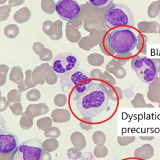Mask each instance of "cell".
<instances>
[{"label":"cell","mask_w":160,"mask_h":160,"mask_svg":"<svg viewBox=\"0 0 160 160\" xmlns=\"http://www.w3.org/2000/svg\"><path fill=\"white\" fill-rule=\"evenodd\" d=\"M109 99L107 87L102 83L94 81L76 100V106L82 116L91 118L101 112L106 108Z\"/></svg>","instance_id":"cell-1"},{"label":"cell","mask_w":160,"mask_h":160,"mask_svg":"<svg viewBox=\"0 0 160 160\" xmlns=\"http://www.w3.org/2000/svg\"><path fill=\"white\" fill-rule=\"evenodd\" d=\"M107 41L113 51L117 54H124L135 49L138 43V39L137 33L133 29L122 26L109 32Z\"/></svg>","instance_id":"cell-2"},{"label":"cell","mask_w":160,"mask_h":160,"mask_svg":"<svg viewBox=\"0 0 160 160\" xmlns=\"http://www.w3.org/2000/svg\"><path fill=\"white\" fill-rule=\"evenodd\" d=\"M94 81L89 73L78 69L61 79V87L64 94L69 95L71 100L76 101L83 94Z\"/></svg>","instance_id":"cell-3"},{"label":"cell","mask_w":160,"mask_h":160,"mask_svg":"<svg viewBox=\"0 0 160 160\" xmlns=\"http://www.w3.org/2000/svg\"><path fill=\"white\" fill-rule=\"evenodd\" d=\"M104 24L109 29L134 24L133 15L130 9L122 4H116L109 8L104 14Z\"/></svg>","instance_id":"cell-4"},{"label":"cell","mask_w":160,"mask_h":160,"mask_svg":"<svg viewBox=\"0 0 160 160\" xmlns=\"http://www.w3.org/2000/svg\"><path fill=\"white\" fill-rule=\"evenodd\" d=\"M51 68L56 76L61 79L79 69V60L72 52H61L52 59Z\"/></svg>","instance_id":"cell-5"},{"label":"cell","mask_w":160,"mask_h":160,"mask_svg":"<svg viewBox=\"0 0 160 160\" xmlns=\"http://www.w3.org/2000/svg\"><path fill=\"white\" fill-rule=\"evenodd\" d=\"M131 66L138 77L146 84L152 83L157 78L158 69L154 62L145 56H136L131 59Z\"/></svg>","instance_id":"cell-6"},{"label":"cell","mask_w":160,"mask_h":160,"mask_svg":"<svg viewBox=\"0 0 160 160\" xmlns=\"http://www.w3.org/2000/svg\"><path fill=\"white\" fill-rule=\"evenodd\" d=\"M43 149L42 142L38 139L27 140L18 146L12 160H40Z\"/></svg>","instance_id":"cell-7"},{"label":"cell","mask_w":160,"mask_h":160,"mask_svg":"<svg viewBox=\"0 0 160 160\" xmlns=\"http://www.w3.org/2000/svg\"><path fill=\"white\" fill-rule=\"evenodd\" d=\"M55 11L62 20L70 22L78 17L81 6L76 0H58Z\"/></svg>","instance_id":"cell-8"},{"label":"cell","mask_w":160,"mask_h":160,"mask_svg":"<svg viewBox=\"0 0 160 160\" xmlns=\"http://www.w3.org/2000/svg\"><path fill=\"white\" fill-rule=\"evenodd\" d=\"M18 138L14 133L4 131L0 133V154H7L15 150L18 146Z\"/></svg>","instance_id":"cell-9"},{"label":"cell","mask_w":160,"mask_h":160,"mask_svg":"<svg viewBox=\"0 0 160 160\" xmlns=\"http://www.w3.org/2000/svg\"><path fill=\"white\" fill-rule=\"evenodd\" d=\"M62 22L61 20H56L54 22L46 20L44 22L42 29L43 32L51 39L58 41L62 36Z\"/></svg>","instance_id":"cell-10"},{"label":"cell","mask_w":160,"mask_h":160,"mask_svg":"<svg viewBox=\"0 0 160 160\" xmlns=\"http://www.w3.org/2000/svg\"><path fill=\"white\" fill-rule=\"evenodd\" d=\"M154 155V148L149 144H144L137 148L134 152L135 158L142 159H149Z\"/></svg>","instance_id":"cell-11"},{"label":"cell","mask_w":160,"mask_h":160,"mask_svg":"<svg viewBox=\"0 0 160 160\" xmlns=\"http://www.w3.org/2000/svg\"><path fill=\"white\" fill-rule=\"evenodd\" d=\"M31 17V12L27 7H23L18 10L13 16L14 21L19 24L27 22Z\"/></svg>","instance_id":"cell-12"},{"label":"cell","mask_w":160,"mask_h":160,"mask_svg":"<svg viewBox=\"0 0 160 160\" xmlns=\"http://www.w3.org/2000/svg\"><path fill=\"white\" fill-rule=\"evenodd\" d=\"M19 32V29L18 25L15 24H10L6 26L4 29V35L9 38L14 39L18 36Z\"/></svg>","instance_id":"cell-13"},{"label":"cell","mask_w":160,"mask_h":160,"mask_svg":"<svg viewBox=\"0 0 160 160\" xmlns=\"http://www.w3.org/2000/svg\"><path fill=\"white\" fill-rule=\"evenodd\" d=\"M41 7L45 13L52 14L55 11L56 3L54 0H41Z\"/></svg>","instance_id":"cell-14"},{"label":"cell","mask_w":160,"mask_h":160,"mask_svg":"<svg viewBox=\"0 0 160 160\" xmlns=\"http://www.w3.org/2000/svg\"><path fill=\"white\" fill-rule=\"evenodd\" d=\"M11 11V8L9 5H4L0 6V22L6 20Z\"/></svg>","instance_id":"cell-15"},{"label":"cell","mask_w":160,"mask_h":160,"mask_svg":"<svg viewBox=\"0 0 160 160\" xmlns=\"http://www.w3.org/2000/svg\"><path fill=\"white\" fill-rule=\"evenodd\" d=\"M74 34L79 39L81 38V33L78 29H76L73 26L70 24L69 23H67L66 28V36L67 39H68L71 34Z\"/></svg>","instance_id":"cell-16"},{"label":"cell","mask_w":160,"mask_h":160,"mask_svg":"<svg viewBox=\"0 0 160 160\" xmlns=\"http://www.w3.org/2000/svg\"><path fill=\"white\" fill-rule=\"evenodd\" d=\"M89 3L92 6L100 8L107 7L109 4L112 3L114 0H88Z\"/></svg>","instance_id":"cell-17"},{"label":"cell","mask_w":160,"mask_h":160,"mask_svg":"<svg viewBox=\"0 0 160 160\" xmlns=\"http://www.w3.org/2000/svg\"><path fill=\"white\" fill-rule=\"evenodd\" d=\"M38 55L41 61H49L52 58V53L49 49L43 48L39 51Z\"/></svg>","instance_id":"cell-18"},{"label":"cell","mask_w":160,"mask_h":160,"mask_svg":"<svg viewBox=\"0 0 160 160\" xmlns=\"http://www.w3.org/2000/svg\"><path fill=\"white\" fill-rule=\"evenodd\" d=\"M136 139L134 136H118V144L122 146H125L128 145L129 144L133 142Z\"/></svg>","instance_id":"cell-19"},{"label":"cell","mask_w":160,"mask_h":160,"mask_svg":"<svg viewBox=\"0 0 160 160\" xmlns=\"http://www.w3.org/2000/svg\"><path fill=\"white\" fill-rule=\"evenodd\" d=\"M44 48V46L40 42H36L33 44V46H32V50L33 51L38 55V53L39 52V51L42 49Z\"/></svg>","instance_id":"cell-20"},{"label":"cell","mask_w":160,"mask_h":160,"mask_svg":"<svg viewBox=\"0 0 160 160\" xmlns=\"http://www.w3.org/2000/svg\"><path fill=\"white\" fill-rule=\"evenodd\" d=\"M25 0H9L8 5L12 8L15 6H18L24 2Z\"/></svg>","instance_id":"cell-21"},{"label":"cell","mask_w":160,"mask_h":160,"mask_svg":"<svg viewBox=\"0 0 160 160\" xmlns=\"http://www.w3.org/2000/svg\"><path fill=\"white\" fill-rule=\"evenodd\" d=\"M6 129V121L4 118L0 114V133Z\"/></svg>","instance_id":"cell-22"},{"label":"cell","mask_w":160,"mask_h":160,"mask_svg":"<svg viewBox=\"0 0 160 160\" xmlns=\"http://www.w3.org/2000/svg\"><path fill=\"white\" fill-rule=\"evenodd\" d=\"M139 138L141 139L143 141H144V140L151 141V140H152L154 139V137L153 136H140Z\"/></svg>","instance_id":"cell-23"},{"label":"cell","mask_w":160,"mask_h":160,"mask_svg":"<svg viewBox=\"0 0 160 160\" xmlns=\"http://www.w3.org/2000/svg\"><path fill=\"white\" fill-rule=\"evenodd\" d=\"M7 0H0V4H4L5 2H6Z\"/></svg>","instance_id":"cell-24"},{"label":"cell","mask_w":160,"mask_h":160,"mask_svg":"<svg viewBox=\"0 0 160 160\" xmlns=\"http://www.w3.org/2000/svg\"><path fill=\"white\" fill-rule=\"evenodd\" d=\"M158 15H159V20H160V9H159V14H158Z\"/></svg>","instance_id":"cell-25"}]
</instances>
